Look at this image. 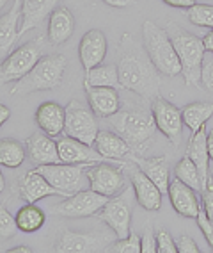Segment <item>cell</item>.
Masks as SVG:
<instances>
[{
	"label": "cell",
	"mask_w": 213,
	"mask_h": 253,
	"mask_svg": "<svg viewBox=\"0 0 213 253\" xmlns=\"http://www.w3.org/2000/svg\"><path fill=\"white\" fill-rule=\"evenodd\" d=\"M107 50H109V41H107V36L103 32L98 31V29L87 31L82 36L80 45H78V57H80L84 70L87 72V70L103 63Z\"/></svg>",
	"instance_id": "obj_16"
},
{
	"label": "cell",
	"mask_w": 213,
	"mask_h": 253,
	"mask_svg": "<svg viewBox=\"0 0 213 253\" xmlns=\"http://www.w3.org/2000/svg\"><path fill=\"white\" fill-rule=\"evenodd\" d=\"M16 232H18V225L14 216H11V212L4 205H0V241L11 239Z\"/></svg>",
	"instance_id": "obj_35"
},
{
	"label": "cell",
	"mask_w": 213,
	"mask_h": 253,
	"mask_svg": "<svg viewBox=\"0 0 213 253\" xmlns=\"http://www.w3.org/2000/svg\"><path fill=\"white\" fill-rule=\"evenodd\" d=\"M201 202H203V211L206 212L210 221H213V176L210 175L208 182L201 191Z\"/></svg>",
	"instance_id": "obj_38"
},
{
	"label": "cell",
	"mask_w": 213,
	"mask_h": 253,
	"mask_svg": "<svg viewBox=\"0 0 213 253\" xmlns=\"http://www.w3.org/2000/svg\"><path fill=\"white\" fill-rule=\"evenodd\" d=\"M208 154L210 161H213V130L208 132Z\"/></svg>",
	"instance_id": "obj_46"
},
{
	"label": "cell",
	"mask_w": 213,
	"mask_h": 253,
	"mask_svg": "<svg viewBox=\"0 0 213 253\" xmlns=\"http://www.w3.org/2000/svg\"><path fill=\"white\" fill-rule=\"evenodd\" d=\"M185 155L188 159H192V163L197 166L201 175V180H203V187L206 185L210 178V154H208V134H206V128H201L199 132L192 134L190 141H188V146H186Z\"/></svg>",
	"instance_id": "obj_25"
},
{
	"label": "cell",
	"mask_w": 213,
	"mask_h": 253,
	"mask_svg": "<svg viewBox=\"0 0 213 253\" xmlns=\"http://www.w3.org/2000/svg\"><path fill=\"white\" fill-rule=\"evenodd\" d=\"M183 123L190 128L192 134L199 132L203 126H206V122L213 116V104L210 102H192L182 109Z\"/></svg>",
	"instance_id": "obj_28"
},
{
	"label": "cell",
	"mask_w": 213,
	"mask_h": 253,
	"mask_svg": "<svg viewBox=\"0 0 213 253\" xmlns=\"http://www.w3.org/2000/svg\"><path fill=\"white\" fill-rule=\"evenodd\" d=\"M45 52V38L37 36L34 40L20 45L0 63V84L16 82L25 77L37 64Z\"/></svg>",
	"instance_id": "obj_6"
},
{
	"label": "cell",
	"mask_w": 213,
	"mask_h": 253,
	"mask_svg": "<svg viewBox=\"0 0 213 253\" xmlns=\"http://www.w3.org/2000/svg\"><path fill=\"white\" fill-rule=\"evenodd\" d=\"M98 132H100V128H98L96 114L92 113V109H87L78 100H71L66 105L64 136L75 137L86 145H94Z\"/></svg>",
	"instance_id": "obj_8"
},
{
	"label": "cell",
	"mask_w": 213,
	"mask_h": 253,
	"mask_svg": "<svg viewBox=\"0 0 213 253\" xmlns=\"http://www.w3.org/2000/svg\"><path fill=\"white\" fill-rule=\"evenodd\" d=\"M142 46L160 75L176 77L182 73V63L167 31L158 27L151 20L142 23Z\"/></svg>",
	"instance_id": "obj_3"
},
{
	"label": "cell",
	"mask_w": 213,
	"mask_h": 253,
	"mask_svg": "<svg viewBox=\"0 0 213 253\" xmlns=\"http://www.w3.org/2000/svg\"><path fill=\"white\" fill-rule=\"evenodd\" d=\"M212 176H213V173H212Z\"/></svg>",
	"instance_id": "obj_50"
},
{
	"label": "cell",
	"mask_w": 213,
	"mask_h": 253,
	"mask_svg": "<svg viewBox=\"0 0 213 253\" xmlns=\"http://www.w3.org/2000/svg\"><path fill=\"white\" fill-rule=\"evenodd\" d=\"M156 252V235L153 234V228L148 226L144 235L141 237V253H154Z\"/></svg>",
	"instance_id": "obj_40"
},
{
	"label": "cell",
	"mask_w": 213,
	"mask_h": 253,
	"mask_svg": "<svg viewBox=\"0 0 213 253\" xmlns=\"http://www.w3.org/2000/svg\"><path fill=\"white\" fill-rule=\"evenodd\" d=\"M87 100H89V107L92 113L100 118H109L116 114L121 107V100H119L118 87L109 86H89L86 87Z\"/></svg>",
	"instance_id": "obj_20"
},
{
	"label": "cell",
	"mask_w": 213,
	"mask_h": 253,
	"mask_svg": "<svg viewBox=\"0 0 213 253\" xmlns=\"http://www.w3.org/2000/svg\"><path fill=\"white\" fill-rule=\"evenodd\" d=\"M112 237L105 234H80L64 228L59 234L54 244V252L57 253H91V252H105V244L112 243Z\"/></svg>",
	"instance_id": "obj_13"
},
{
	"label": "cell",
	"mask_w": 213,
	"mask_h": 253,
	"mask_svg": "<svg viewBox=\"0 0 213 253\" xmlns=\"http://www.w3.org/2000/svg\"><path fill=\"white\" fill-rule=\"evenodd\" d=\"M105 120H109L114 130L130 145L132 152H137V154L144 152L146 145L150 143V139H153L154 132L158 130L153 113H148L142 109L118 111Z\"/></svg>",
	"instance_id": "obj_4"
},
{
	"label": "cell",
	"mask_w": 213,
	"mask_h": 253,
	"mask_svg": "<svg viewBox=\"0 0 213 253\" xmlns=\"http://www.w3.org/2000/svg\"><path fill=\"white\" fill-rule=\"evenodd\" d=\"M25 155H27L25 143L13 137L0 139V166L11 168V169L20 168L25 161Z\"/></svg>",
	"instance_id": "obj_31"
},
{
	"label": "cell",
	"mask_w": 213,
	"mask_h": 253,
	"mask_svg": "<svg viewBox=\"0 0 213 253\" xmlns=\"http://www.w3.org/2000/svg\"><path fill=\"white\" fill-rule=\"evenodd\" d=\"M135 202V191L133 187H124L116 196H110L109 202L100 209L98 217L114 232L116 239L130 235L132 225V209Z\"/></svg>",
	"instance_id": "obj_7"
},
{
	"label": "cell",
	"mask_w": 213,
	"mask_h": 253,
	"mask_svg": "<svg viewBox=\"0 0 213 253\" xmlns=\"http://www.w3.org/2000/svg\"><path fill=\"white\" fill-rule=\"evenodd\" d=\"M162 2L171 5V7H180V9H188V7L197 4V0H162Z\"/></svg>",
	"instance_id": "obj_42"
},
{
	"label": "cell",
	"mask_w": 213,
	"mask_h": 253,
	"mask_svg": "<svg viewBox=\"0 0 213 253\" xmlns=\"http://www.w3.org/2000/svg\"><path fill=\"white\" fill-rule=\"evenodd\" d=\"M89 86H109V87H121L119 73L116 64H98L94 68L87 70L84 79V87Z\"/></svg>",
	"instance_id": "obj_29"
},
{
	"label": "cell",
	"mask_w": 213,
	"mask_h": 253,
	"mask_svg": "<svg viewBox=\"0 0 213 253\" xmlns=\"http://www.w3.org/2000/svg\"><path fill=\"white\" fill-rule=\"evenodd\" d=\"M151 113H153L156 128L162 132L163 136L167 137L174 146L182 143L183 137V116L182 111L174 104H171L169 100L156 96L151 104Z\"/></svg>",
	"instance_id": "obj_12"
},
{
	"label": "cell",
	"mask_w": 213,
	"mask_h": 253,
	"mask_svg": "<svg viewBox=\"0 0 213 253\" xmlns=\"http://www.w3.org/2000/svg\"><path fill=\"white\" fill-rule=\"evenodd\" d=\"M128 176H130V182H132V187L135 191V200L137 204L141 205L146 211H158L162 207V191L158 189V185L151 180L150 176L142 171L141 168H130L128 169Z\"/></svg>",
	"instance_id": "obj_14"
},
{
	"label": "cell",
	"mask_w": 213,
	"mask_h": 253,
	"mask_svg": "<svg viewBox=\"0 0 213 253\" xmlns=\"http://www.w3.org/2000/svg\"><path fill=\"white\" fill-rule=\"evenodd\" d=\"M105 4L110 5V7H132L135 4V0H103Z\"/></svg>",
	"instance_id": "obj_43"
},
{
	"label": "cell",
	"mask_w": 213,
	"mask_h": 253,
	"mask_svg": "<svg viewBox=\"0 0 213 253\" xmlns=\"http://www.w3.org/2000/svg\"><path fill=\"white\" fill-rule=\"evenodd\" d=\"M75 31V16L66 5H57L48 20V32L46 38L52 45H62L71 38Z\"/></svg>",
	"instance_id": "obj_23"
},
{
	"label": "cell",
	"mask_w": 213,
	"mask_h": 253,
	"mask_svg": "<svg viewBox=\"0 0 213 253\" xmlns=\"http://www.w3.org/2000/svg\"><path fill=\"white\" fill-rule=\"evenodd\" d=\"M11 118V109L7 107V105H4V104H0V126L4 125L7 120Z\"/></svg>",
	"instance_id": "obj_44"
},
{
	"label": "cell",
	"mask_w": 213,
	"mask_h": 253,
	"mask_svg": "<svg viewBox=\"0 0 213 253\" xmlns=\"http://www.w3.org/2000/svg\"><path fill=\"white\" fill-rule=\"evenodd\" d=\"M27 155L36 166H45V164H57L62 163L59 155L57 143L45 132H36L25 141Z\"/></svg>",
	"instance_id": "obj_19"
},
{
	"label": "cell",
	"mask_w": 213,
	"mask_h": 253,
	"mask_svg": "<svg viewBox=\"0 0 213 253\" xmlns=\"http://www.w3.org/2000/svg\"><path fill=\"white\" fill-rule=\"evenodd\" d=\"M5 189V180H4V175H2V171H0V193Z\"/></svg>",
	"instance_id": "obj_48"
},
{
	"label": "cell",
	"mask_w": 213,
	"mask_h": 253,
	"mask_svg": "<svg viewBox=\"0 0 213 253\" xmlns=\"http://www.w3.org/2000/svg\"><path fill=\"white\" fill-rule=\"evenodd\" d=\"M57 148L62 163L68 164H94L105 161L103 155L98 150H92L91 145H86L75 137L64 136L57 141Z\"/></svg>",
	"instance_id": "obj_18"
},
{
	"label": "cell",
	"mask_w": 213,
	"mask_h": 253,
	"mask_svg": "<svg viewBox=\"0 0 213 253\" xmlns=\"http://www.w3.org/2000/svg\"><path fill=\"white\" fill-rule=\"evenodd\" d=\"M201 86L213 95V52H206L201 68Z\"/></svg>",
	"instance_id": "obj_36"
},
{
	"label": "cell",
	"mask_w": 213,
	"mask_h": 253,
	"mask_svg": "<svg viewBox=\"0 0 213 253\" xmlns=\"http://www.w3.org/2000/svg\"><path fill=\"white\" fill-rule=\"evenodd\" d=\"M174 175H176L182 182H185L186 185H190L192 189L203 191V180H201L199 169H197V166L192 163V159H188L186 155L176 164V168H174Z\"/></svg>",
	"instance_id": "obj_32"
},
{
	"label": "cell",
	"mask_w": 213,
	"mask_h": 253,
	"mask_svg": "<svg viewBox=\"0 0 213 253\" xmlns=\"http://www.w3.org/2000/svg\"><path fill=\"white\" fill-rule=\"evenodd\" d=\"M5 4H7V0H0V9H2V7H4Z\"/></svg>",
	"instance_id": "obj_49"
},
{
	"label": "cell",
	"mask_w": 213,
	"mask_h": 253,
	"mask_svg": "<svg viewBox=\"0 0 213 253\" xmlns=\"http://www.w3.org/2000/svg\"><path fill=\"white\" fill-rule=\"evenodd\" d=\"M156 252L158 253H178V243L165 228H160L156 234Z\"/></svg>",
	"instance_id": "obj_37"
},
{
	"label": "cell",
	"mask_w": 213,
	"mask_h": 253,
	"mask_svg": "<svg viewBox=\"0 0 213 253\" xmlns=\"http://www.w3.org/2000/svg\"><path fill=\"white\" fill-rule=\"evenodd\" d=\"M9 253H32V250L27 246H16V248H11Z\"/></svg>",
	"instance_id": "obj_47"
},
{
	"label": "cell",
	"mask_w": 213,
	"mask_h": 253,
	"mask_svg": "<svg viewBox=\"0 0 213 253\" xmlns=\"http://www.w3.org/2000/svg\"><path fill=\"white\" fill-rule=\"evenodd\" d=\"M87 166L91 164H45V166H36V169L45 176L46 180L54 185L55 189L62 191L66 196H71L78 191H82L84 176H86Z\"/></svg>",
	"instance_id": "obj_9"
},
{
	"label": "cell",
	"mask_w": 213,
	"mask_h": 253,
	"mask_svg": "<svg viewBox=\"0 0 213 253\" xmlns=\"http://www.w3.org/2000/svg\"><path fill=\"white\" fill-rule=\"evenodd\" d=\"M14 219H16L20 232H23V234H34V232L41 230V226L45 225L46 216L36 204H27L18 209Z\"/></svg>",
	"instance_id": "obj_30"
},
{
	"label": "cell",
	"mask_w": 213,
	"mask_h": 253,
	"mask_svg": "<svg viewBox=\"0 0 213 253\" xmlns=\"http://www.w3.org/2000/svg\"><path fill=\"white\" fill-rule=\"evenodd\" d=\"M197 225H199V228L203 230L204 239L208 241L210 248L213 250V221H210L204 211H201L199 216H197Z\"/></svg>",
	"instance_id": "obj_39"
},
{
	"label": "cell",
	"mask_w": 213,
	"mask_h": 253,
	"mask_svg": "<svg viewBox=\"0 0 213 253\" xmlns=\"http://www.w3.org/2000/svg\"><path fill=\"white\" fill-rule=\"evenodd\" d=\"M105 252L109 253H141V237L133 232H130V235L116 239L110 243V246L105 248Z\"/></svg>",
	"instance_id": "obj_34"
},
{
	"label": "cell",
	"mask_w": 213,
	"mask_h": 253,
	"mask_svg": "<svg viewBox=\"0 0 213 253\" xmlns=\"http://www.w3.org/2000/svg\"><path fill=\"white\" fill-rule=\"evenodd\" d=\"M96 150L103 155L107 161H114V163H119L122 157H126L132 148L126 141L119 136L118 132L112 130H100L94 141Z\"/></svg>",
	"instance_id": "obj_26"
},
{
	"label": "cell",
	"mask_w": 213,
	"mask_h": 253,
	"mask_svg": "<svg viewBox=\"0 0 213 253\" xmlns=\"http://www.w3.org/2000/svg\"><path fill=\"white\" fill-rule=\"evenodd\" d=\"M122 169H124V166L119 168L101 161V163H94L91 166H87L86 178L92 191L110 198V196H116L124 189L126 178H124Z\"/></svg>",
	"instance_id": "obj_11"
},
{
	"label": "cell",
	"mask_w": 213,
	"mask_h": 253,
	"mask_svg": "<svg viewBox=\"0 0 213 253\" xmlns=\"http://www.w3.org/2000/svg\"><path fill=\"white\" fill-rule=\"evenodd\" d=\"M203 43H204V48H206V52H213V29L203 38Z\"/></svg>",
	"instance_id": "obj_45"
},
{
	"label": "cell",
	"mask_w": 213,
	"mask_h": 253,
	"mask_svg": "<svg viewBox=\"0 0 213 253\" xmlns=\"http://www.w3.org/2000/svg\"><path fill=\"white\" fill-rule=\"evenodd\" d=\"M178 252L180 253H199V246L188 235H182L178 241Z\"/></svg>",
	"instance_id": "obj_41"
},
{
	"label": "cell",
	"mask_w": 213,
	"mask_h": 253,
	"mask_svg": "<svg viewBox=\"0 0 213 253\" xmlns=\"http://www.w3.org/2000/svg\"><path fill=\"white\" fill-rule=\"evenodd\" d=\"M171 204H173L174 211L183 217H190V219H197L201 212V204L197 191L192 189L190 185H186L182 182L178 176H174L173 180L169 182V191H167Z\"/></svg>",
	"instance_id": "obj_15"
},
{
	"label": "cell",
	"mask_w": 213,
	"mask_h": 253,
	"mask_svg": "<svg viewBox=\"0 0 213 253\" xmlns=\"http://www.w3.org/2000/svg\"><path fill=\"white\" fill-rule=\"evenodd\" d=\"M68 66V61L62 54L43 55L30 72L16 81L11 95H30L36 91H54L62 84V73Z\"/></svg>",
	"instance_id": "obj_5"
},
{
	"label": "cell",
	"mask_w": 213,
	"mask_h": 253,
	"mask_svg": "<svg viewBox=\"0 0 213 253\" xmlns=\"http://www.w3.org/2000/svg\"><path fill=\"white\" fill-rule=\"evenodd\" d=\"M133 163L141 168L146 175L150 176L154 184L158 185V189L162 191L163 195H167L169 191V163L167 157H153V159H141V157H133Z\"/></svg>",
	"instance_id": "obj_27"
},
{
	"label": "cell",
	"mask_w": 213,
	"mask_h": 253,
	"mask_svg": "<svg viewBox=\"0 0 213 253\" xmlns=\"http://www.w3.org/2000/svg\"><path fill=\"white\" fill-rule=\"evenodd\" d=\"M107 202H109V196L100 195L92 189L78 191L75 195L64 198V202L54 205L50 209V214L62 217H89L100 212V209Z\"/></svg>",
	"instance_id": "obj_10"
},
{
	"label": "cell",
	"mask_w": 213,
	"mask_h": 253,
	"mask_svg": "<svg viewBox=\"0 0 213 253\" xmlns=\"http://www.w3.org/2000/svg\"><path fill=\"white\" fill-rule=\"evenodd\" d=\"M64 122H66V107L57 102H45L37 107L36 123L50 137L59 136L61 132H64Z\"/></svg>",
	"instance_id": "obj_24"
},
{
	"label": "cell",
	"mask_w": 213,
	"mask_h": 253,
	"mask_svg": "<svg viewBox=\"0 0 213 253\" xmlns=\"http://www.w3.org/2000/svg\"><path fill=\"white\" fill-rule=\"evenodd\" d=\"M186 16L190 23L197 27L213 29V5L210 4H195L186 9Z\"/></svg>",
	"instance_id": "obj_33"
},
{
	"label": "cell",
	"mask_w": 213,
	"mask_h": 253,
	"mask_svg": "<svg viewBox=\"0 0 213 253\" xmlns=\"http://www.w3.org/2000/svg\"><path fill=\"white\" fill-rule=\"evenodd\" d=\"M20 196L27 204H36V202L46 198V196L68 198L62 191L55 189L54 185L46 180L37 169H29L27 173H23V176L20 178Z\"/></svg>",
	"instance_id": "obj_17"
},
{
	"label": "cell",
	"mask_w": 213,
	"mask_h": 253,
	"mask_svg": "<svg viewBox=\"0 0 213 253\" xmlns=\"http://www.w3.org/2000/svg\"><path fill=\"white\" fill-rule=\"evenodd\" d=\"M22 18V0H13L11 9L0 16V59H5L20 38L18 22Z\"/></svg>",
	"instance_id": "obj_22"
},
{
	"label": "cell",
	"mask_w": 213,
	"mask_h": 253,
	"mask_svg": "<svg viewBox=\"0 0 213 253\" xmlns=\"http://www.w3.org/2000/svg\"><path fill=\"white\" fill-rule=\"evenodd\" d=\"M59 5V0H22V23L18 34L23 36L30 29L39 27L41 22L48 18Z\"/></svg>",
	"instance_id": "obj_21"
},
{
	"label": "cell",
	"mask_w": 213,
	"mask_h": 253,
	"mask_svg": "<svg viewBox=\"0 0 213 253\" xmlns=\"http://www.w3.org/2000/svg\"><path fill=\"white\" fill-rule=\"evenodd\" d=\"M165 31L173 41L180 63H182V75L185 79V86L201 87V68H203V59L206 54L203 40L186 32L174 22H169Z\"/></svg>",
	"instance_id": "obj_2"
},
{
	"label": "cell",
	"mask_w": 213,
	"mask_h": 253,
	"mask_svg": "<svg viewBox=\"0 0 213 253\" xmlns=\"http://www.w3.org/2000/svg\"><path fill=\"white\" fill-rule=\"evenodd\" d=\"M118 73L121 87L133 91L146 100H154L158 96L160 77L144 48H139L132 41L130 34H124L119 41Z\"/></svg>",
	"instance_id": "obj_1"
}]
</instances>
